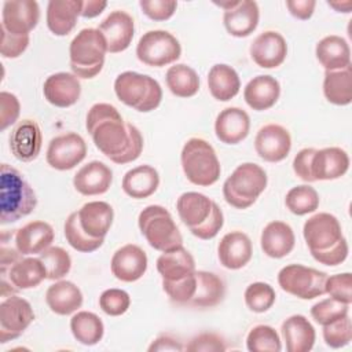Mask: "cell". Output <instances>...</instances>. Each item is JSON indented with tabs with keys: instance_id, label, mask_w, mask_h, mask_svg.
<instances>
[{
	"instance_id": "8d00e7d4",
	"label": "cell",
	"mask_w": 352,
	"mask_h": 352,
	"mask_svg": "<svg viewBox=\"0 0 352 352\" xmlns=\"http://www.w3.org/2000/svg\"><path fill=\"white\" fill-rule=\"evenodd\" d=\"M197 289L187 305L195 308H212L220 304L226 294L224 280L209 271H195Z\"/></svg>"
},
{
	"instance_id": "ffe728a7",
	"label": "cell",
	"mask_w": 352,
	"mask_h": 352,
	"mask_svg": "<svg viewBox=\"0 0 352 352\" xmlns=\"http://www.w3.org/2000/svg\"><path fill=\"white\" fill-rule=\"evenodd\" d=\"M43 144V135L38 124L34 120H21L10 135V150L11 154L22 161L30 162L40 154Z\"/></svg>"
},
{
	"instance_id": "484cf974",
	"label": "cell",
	"mask_w": 352,
	"mask_h": 352,
	"mask_svg": "<svg viewBox=\"0 0 352 352\" xmlns=\"http://www.w3.org/2000/svg\"><path fill=\"white\" fill-rule=\"evenodd\" d=\"M260 19V10L256 1L242 0L238 1L235 7L224 11L223 23L226 30L234 37H248L250 36Z\"/></svg>"
},
{
	"instance_id": "52a82bcc",
	"label": "cell",
	"mask_w": 352,
	"mask_h": 352,
	"mask_svg": "<svg viewBox=\"0 0 352 352\" xmlns=\"http://www.w3.org/2000/svg\"><path fill=\"white\" fill-rule=\"evenodd\" d=\"M268 183L265 170L254 162H243L226 179L223 197L235 209L250 208L264 192Z\"/></svg>"
},
{
	"instance_id": "74e56055",
	"label": "cell",
	"mask_w": 352,
	"mask_h": 352,
	"mask_svg": "<svg viewBox=\"0 0 352 352\" xmlns=\"http://www.w3.org/2000/svg\"><path fill=\"white\" fill-rule=\"evenodd\" d=\"M47 279V271L40 257H21L8 268V280L18 290L38 286Z\"/></svg>"
},
{
	"instance_id": "8fae6325",
	"label": "cell",
	"mask_w": 352,
	"mask_h": 352,
	"mask_svg": "<svg viewBox=\"0 0 352 352\" xmlns=\"http://www.w3.org/2000/svg\"><path fill=\"white\" fill-rule=\"evenodd\" d=\"M182 55L179 40L166 30H148L138 41V59L153 67H162L176 62Z\"/></svg>"
},
{
	"instance_id": "7402d4cb",
	"label": "cell",
	"mask_w": 352,
	"mask_h": 352,
	"mask_svg": "<svg viewBox=\"0 0 352 352\" xmlns=\"http://www.w3.org/2000/svg\"><path fill=\"white\" fill-rule=\"evenodd\" d=\"M219 261L228 270L243 268L253 256V245L248 234L242 231L227 232L217 245Z\"/></svg>"
},
{
	"instance_id": "f546056e",
	"label": "cell",
	"mask_w": 352,
	"mask_h": 352,
	"mask_svg": "<svg viewBox=\"0 0 352 352\" xmlns=\"http://www.w3.org/2000/svg\"><path fill=\"white\" fill-rule=\"evenodd\" d=\"M81 0H51L47 6V26L55 36H67L81 16Z\"/></svg>"
},
{
	"instance_id": "d6a6232c",
	"label": "cell",
	"mask_w": 352,
	"mask_h": 352,
	"mask_svg": "<svg viewBox=\"0 0 352 352\" xmlns=\"http://www.w3.org/2000/svg\"><path fill=\"white\" fill-rule=\"evenodd\" d=\"M157 271L164 282H175L197 271L195 260L184 246H179L173 250L162 252L157 258Z\"/></svg>"
},
{
	"instance_id": "2e32d148",
	"label": "cell",
	"mask_w": 352,
	"mask_h": 352,
	"mask_svg": "<svg viewBox=\"0 0 352 352\" xmlns=\"http://www.w3.org/2000/svg\"><path fill=\"white\" fill-rule=\"evenodd\" d=\"M292 148V136L289 131L279 124H267L258 129L254 138V150L257 155L267 162L283 161Z\"/></svg>"
},
{
	"instance_id": "d4e9b609",
	"label": "cell",
	"mask_w": 352,
	"mask_h": 352,
	"mask_svg": "<svg viewBox=\"0 0 352 352\" xmlns=\"http://www.w3.org/2000/svg\"><path fill=\"white\" fill-rule=\"evenodd\" d=\"M54 228L43 220H33L15 232V248L23 256L40 254L48 249L54 241Z\"/></svg>"
},
{
	"instance_id": "f5cc1de1",
	"label": "cell",
	"mask_w": 352,
	"mask_h": 352,
	"mask_svg": "<svg viewBox=\"0 0 352 352\" xmlns=\"http://www.w3.org/2000/svg\"><path fill=\"white\" fill-rule=\"evenodd\" d=\"M184 349L190 352H223L227 349V345L221 336L206 331L191 338Z\"/></svg>"
},
{
	"instance_id": "3957f363",
	"label": "cell",
	"mask_w": 352,
	"mask_h": 352,
	"mask_svg": "<svg viewBox=\"0 0 352 352\" xmlns=\"http://www.w3.org/2000/svg\"><path fill=\"white\" fill-rule=\"evenodd\" d=\"M176 209L183 224L199 239H212L223 228L224 216L220 206L205 194L183 192L176 201Z\"/></svg>"
},
{
	"instance_id": "c3c4849f",
	"label": "cell",
	"mask_w": 352,
	"mask_h": 352,
	"mask_svg": "<svg viewBox=\"0 0 352 352\" xmlns=\"http://www.w3.org/2000/svg\"><path fill=\"white\" fill-rule=\"evenodd\" d=\"M322 334L326 345L330 348H342L348 345L352 340V324H351V318L349 315L337 319L326 326H322Z\"/></svg>"
},
{
	"instance_id": "1f68e13d",
	"label": "cell",
	"mask_w": 352,
	"mask_h": 352,
	"mask_svg": "<svg viewBox=\"0 0 352 352\" xmlns=\"http://www.w3.org/2000/svg\"><path fill=\"white\" fill-rule=\"evenodd\" d=\"M45 302L54 314L66 316L81 308L82 293L73 282L59 279L47 289Z\"/></svg>"
},
{
	"instance_id": "f6af8a7d",
	"label": "cell",
	"mask_w": 352,
	"mask_h": 352,
	"mask_svg": "<svg viewBox=\"0 0 352 352\" xmlns=\"http://www.w3.org/2000/svg\"><path fill=\"white\" fill-rule=\"evenodd\" d=\"M38 257L45 267L47 279L50 280L62 279L69 274L72 268V257L60 246H50L43 253H40Z\"/></svg>"
},
{
	"instance_id": "9f6ffc18",
	"label": "cell",
	"mask_w": 352,
	"mask_h": 352,
	"mask_svg": "<svg viewBox=\"0 0 352 352\" xmlns=\"http://www.w3.org/2000/svg\"><path fill=\"white\" fill-rule=\"evenodd\" d=\"M1 30V44H0V52L3 58H8V59H14L21 56L30 41L29 36H18V34H12L10 32H7L6 29L0 28Z\"/></svg>"
},
{
	"instance_id": "b9f144b4",
	"label": "cell",
	"mask_w": 352,
	"mask_h": 352,
	"mask_svg": "<svg viewBox=\"0 0 352 352\" xmlns=\"http://www.w3.org/2000/svg\"><path fill=\"white\" fill-rule=\"evenodd\" d=\"M319 194L309 184L292 187L285 197L286 208L297 216H304L315 212L319 208Z\"/></svg>"
},
{
	"instance_id": "7a4b0ae2",
	"label": "cell",
	"mask_w": 352,
	"mask_h": 352,
	"mask_svg": "<svg viewBox=\"0 0 352 352\" xmlns=\"http://www.w3.org/2000/svg\"><path fill=\"white\" fill-rule=\"evenodd\" d=\"M302 235L311 256L323 265L334 267L348 257V243L334 214L319 212L311 216L304 223Z\"/></svg>"
},
{
	"instance_id": "9a60e30c",
	"label": "cell",
	"mask_w": 352,
	"mask_h": 352,
	"mask_svg": "<svg viewBox=\"0 0 352 352\" xmlns=\"http://www.w3.org/2000/svg\"><path fill=\"white\" fill-rule=\"evenodd\" d=\"M40 21V7L34 0H8L3 3L1 26L18 36H29Z\"/></svg>"
},
{
	"instance_id": "6f0895ef",
	"label": "cell",
	"mask_w": 352,
	"mask_h": 352,
	"mask_svg": "<svg viewBox=\"0 0 352 352\" xmlns=\"http://www.w3.org/2000/svg\"><path fill=\"white\" fill-rule=\"evenodd\" d=\"M286 7L294 18L307 21L312 16L314 10L316 7V1H314V0H287Z\"/></svg>"
},
{
	"instance_id": "836d02e7",
	"label": "cell",
	"mask_w": 352,
	"mask_h": 352,
	"mask_svg": "<svg viewBox=\"0 0 352 352\" xmlns=\"http://www.w3.org/2000/svg\"><path fill=\"white\" fill-rule=\"evenodd\" d=\"M315 55L324 70H340L351 66V48L345 38L330 34L318 41Z\"/></svg>"
},
{
	"instance_id": "e575fe53",
	"label": "cell",
	"mask_w": 352,
	"mask_h": 352,
	"mask_svg": "<svg viewBox=\"0 0 352 352\" xmlns=\"http://www.w3.org/2000/svg\"><path fill=\"white\" fill-rule=\"evenodd\" d=\"M160 186V175L151 165H139L129 169L122 177V191L135 199L153 195Z\"/></svg>"
},
{
	"instance_id": "8992f818",
	"label": "cell",
	"mask_w": 352,
	"mask_h": 352,
	"mask_svg": "<svg viewBox=\"0 0 352 352\" xmlns=\"http://www.w3.org/2000/svg\"><path fill=\"white\" fill-rule=\"evenodd\" d=\"M180 162L187 180L195 186L209 187L219 180L221 173L213 146L201 138H190L184 143Z\"/></svg>"
},
{
	"instance_id": "ab89813d",
	"label": "cell",
	"mask_w": 352,
	"mask_h": 352,
	"mask_svg": "<svg viewBox=\"0 0 352 352\" xmlns=\"http://www.w3.org/2000/svg\"><path fill=\"white\" fill-rule=\"evenodd\" d=\"M73 337L82 345H96L104 334L102 319L89 311H78L70 319Z\"/></svg>"
},
{
	"instance_id": "9c48e42d",
	"label": "cell",
	"mask_w": 352,
	"mask_h": 352,
	"mask_svg": "<svg viewBox=\"0 0 352 352\" xmlns=\"http://www.w3.org/2000/svg\"><path fill=\"white\" fill-rule=\"evenodd\" d=\"M138 226L148 245L158 252L183 246V236L172 214L161 205L146 206L138 217Z\"/></svg>"
},
{
	"instance_id": "f1b7e54d",
	"label": "cell",
	"mask_w": 352,
	"mask_h": 352,
	"mask_svg": "<svg viewBox=\"0 0 352 352\" xmlns=\"http://www.w3.org/2000/svg\"><path fill=\"white\" fill-rule=\"evenodd\" d=\"M279 95V81L268 74H260L253 77L243 89V99L246 104L256 111H264L271 109L278 102Z\"/></svg>"
},
{
	"instance_id": "30bf717a",
	"label": "cell",
	"mask_w": 352,
	"mask_h": 352,
	"mask_svg": "<svg viewBox=\"0 0 352 352\" xmlns=\"http://www.w3.org/2000/svg\"><path fill=\"white\" fill-rule=\"evenodd\" d=\"M326 279V272L302 264H289L278 272L280 289L301 300H312L324 294Z\"/></svg>"
},
{
	"instance_id": "5bb4252c",
	"label": "cell",
	"mask_w": 352,
	"mask_h": 352,
	"mask_svg": "<svg viewBox=\"0 0 352 352\" xmlns=\"http://www.w3.org/2000/svg\"><path fill=\"white\" fill-rule=\"evenodd\" d=\"M87 155V144L81 135L67 132L51 139L45 160L56 170H70L78 165Z\"/></svg>"
},
{
	"instance_id": "ee69618b",
	"label": "cell",
	"mask_w": 352,
	"mask_h": 352,
	"mask_svg": "<svg viewBox=\"0 0 352 352\" xmlns=\"http://www.w3.org/2000/svg\"><path fill=\"white\" fill-rule=\"evenodd\" d=\"M246 348L250 352H279L282 342L278 331L272 326L257 324L246 337Z\"/></svg>"
},
{
	"instance_id": "ba28073f",
	"label": "cell",
	"mask_w": 352,
	"mask_h": 352,
	"mask_svg": "<svg viewBox=\"0 0 352 352\" xmlns=\"http://www.w3.org/2000/svg\"><path fill=\"white\" fill-rule=\"evenodd\" d=\"M114 92L120 102L140 113L155 110L162 100L160 82L148 74L122 72L114 80Z\"/></svg>"
},
{
	"instance_id": "681fc988",
	"label": "cell",
	"mask_w": 352,
	"mask_h": 352,
	"mask_svg": "<svg viewBox=\"0 0 352 352\" xmlns=\"http://www.w3.org/2000/svg\"><path fill=\"white\" fill-rule=\"evenodd\" d=\"M131 305L129 294L122 289H106L99 297L100 309L109 316L124 315Z\"/></svg>"
},
{
	"instance_id": "6da1fadb",
	"label": "cell",
	"mask_w": 352,
	"mask_h": 352,
	"mask_svg": "<svg viewBox=\"0 0 352 352\" xmlns=\"http://www.w3.org/2000/svg\"><path fill=\"white\" fill-rule=\"evenodd\" d=\"M85 128L96 148L114 164L138 160L143 151V136L131 122L124 121L110 103H95L87 113Z\"/></svg>"
},
{
	"instance_id": "e0dca14e",
	"label": "cell",
	"mask_w": 352,
	"mask_h": 352,
	"mask_svg": "<svg viewBox=\"0 0 352 352\" xmlns=\"http://www.w3.org/2000/svg\"><path fill=\"white\" fill-rule=\"evenodd\" d=\"M98 29L106 40L107 52L117 54L131 45L135 34V22L128 12L116 10L100 22Z\"/></svg>"
},
{
	"instance_id": "4316f807",
	"label": "cell",
	"mask_w": 352,
	"mask_h": 352,
	"mask_svg": "<svg viewBox=\"0 0 352 352\" xmlns=\"http://www.w3.org/2000/svg\"><path fill=\"white\" fill-rule=\"evenodd\" d=\"M81 228L92 238H103L110 231L114 219V210L104 201H91L84 204L78 210Z\"/></svg>"
},
{
	"instance_id": "60d3db41",
	"label": "cell",
	"mask_w": 352,
	"mask_h": 352,
	"mask_svg": "<svg viewBox=\"0 0 352 352\" xmlns=\"http://www.w3.org/2000/svg\"><path fill=\"white\" fill-rule=\"evenodd\" d=\"M166 87L179 98H191L199 91V77L197 72L184 63H176L166 70Z\"/></svg>"
},
{
	"instance_id": "4dcf8cb0",
	"label": "cell",
	"mask_w": 352,
	"mask_h": 352,
	"mask_svg": "<svg viewBox=\"0 0 352 352\" xmlns=\"http://www.w3.org/2000/svg\"><path fill=\"white\" fill-rule=\"evenodd\" d=\"M280 333L287 352H308L316 340L315 327L304 315H292L285 319Z\"/></svg>"
},
{
	"instance_id": "11a10c76",
	"label": "cell",
	"mask_w": 352,
	"mask_h": 352,
	"mask_svg": "<svg viewBox=\"0 0 352 352\" xmlns=\"http://www.w3.org/2000/svg\"><path fill=\"white\" fill-rule=\"evenodd\" d=\"M21 113V103L18 98L7 91L0 94V131H6L8 126L18 121Z\"/></svg>"
},
{
	"instance_id": "bcb514c9",
	"label": "cell",
	"mask_w": 352,
	"mask_h": 352,
	"mask_svg": "<svg viewBox=\"0 0 352 352\" xmlns=\"http://www.w3.org/2000/svg\"><path fill=\"white\" fill-rule=\"evenodd\" d=\"M243 297L245 304L250 311L263 314L274 305L276 294L271 285L265 282H253L246 287Z\"/></svg>"
},
{
	"instance_id": "7bdbcfd3",
	"label": "cell",
	"mask_w": 352,
	"mask_h": 352,
	"mask_svg": "<svg viewBox=\"0 0 352 352\" xmlns=\"http://www.w3.org/2000/svg\"><path fill=\"white\" fill-rule=\"evenodd\" d=\"M65 236L67 243L77 252L81 253H92L95 250H98L104 239L103 238H92L89 236L80 226V220H78V214L77 212H73L67 216L66 221H65Z\"/></svg>"
},
{
	"instance_id": "db71d44e",
	"label": "cell",
	"mask_w": 352,
	"mask_h": 352,
	"mask_svg": "<svg viewBox=\"0 0 352 352\" xmlns=\"http://www.w3.org/2000/svg\"><path fill=\"white\" fill-rule=\"evenodd\" d=\"M139 6L143 14L151 21H166L169 19L176 8L177 1L173 0H140Z\"/></svg>"
},
{
	"instance_id": "4fadbf2b",
	"label": "cell",
	"mask_w": 352,
	"mask_h": 352,
	"mask_svg": "<svg viewBox=\"0 0 352 352\" xmlns=\"http://www.w3.org/2000/svg\"><path fill=\"white\" fill-rule=\"evenodd\" d=\"M349 169V155L341 147H309L308 183L318 180H336Z\"/></svg>"
},
{
	"instance_id": "5b68a950",
	"label": "cell",
	"mask_w": 352,
	"mask_h": 352,
	"mask_svg": "<svg viewBox=\"0 0 352 352\" xmlns=\"http://www.w3.org/2000/svg\"><path fill=\"white\" fill-rule=\"evenodd\" d=\"M107 45L99 29H81L69 47L70 69L78 78L96 77L104 65Z\"/></svg>"
},
{
	"instance_id": "94428289",
	"label": "cell",
	"mask_w": 352,
	"mask_h": 352,
	"mask_svg": "<svg viewBox=\"0 0 352 352\" xmlns=\"http://www.w3.org/2000/svg\"><path fill=\"white\" fill-rule=\"evenodd\" d=\"M1 274L4 275L8 268L15 263L18 261L23 254L18 250V249H12V248H6L4 245L1 246Z\"/></svg>"
},
{
	"instance_id": "f35d334b",
	"label": "cell",
	"mask_w": 352,
	"mask_h": 352,
	"mask_svg": "<svg viewBox=\"0 0 352 352\" xmlns=\"http://www.w3.org/2000/svg\"><path fill=\"white\" fill-rule=\"evenodd\" d=\"M324 98L336 106H346L352 102V69L326 70L323 78Z\"/></svg>"
},
{
	"instance_id": "277c9868",
	"label": "cell",
	"mask_w": 352,
	"mask_h": 352,
	"mask_svg": "<svg viewBox=\"0 0 352 352\" xmlns=\"http://www.w3.org/2000/svg\"><path fill=\"white\" fill-rule=\"evenodd\" d=\"M37 205L33 187L22 173L8 164L0 172V223L8 224L30 214Z\"/></svg>"
},
{
	"instance_id": "816d5d0a",
	"label": "cell",
	"mask_w": 352,
	"mask_h": 352,
	"mask_svg": "<svg viewBox=\"0 0 352 352\" xmlns=\"http://www.w3.org/2000/svg\"><path fill=\"white\" fill-rule=\"evenodd\" d=\"M324 293L331 298L351 305L352 302V275L349 272L336 274L327 276L324 283Z\"/></svg>"
},
{
	"instance_id": "91938a15",
	"label": "cell",
	"mask_w": 352,
	"mask_h": 352,
	"mask_svg": "<svg viewBox=\"0 0 352 352\" xmlns=\"http://www.w3.org/2000/svg\"><path fill=\"white\" fill-rule=\"evenodd\" d=\"M107 7V1L103 0H85L82 1L81 16L82 18H95L100 15Z\"/></svg>"
},
{
	"instance_id": "cb8c5ba5",
	"label": "cell",
	"mask_w": 352,
	"mask_h": 352,
	"mask_svg": "<svg viewBox=\"0 0 352 352\" xmlns=\"http://www.w3.org/2000/svg\"><path fill=\"white\" fill-rule=\"evenodd\" d=\"M113 183L111 169L102 161H91L82 165L73 177L74 188L85 197L102 195Z\"/></svg>"
},
{
	"instance_id": "603a6c76",
	"label": "cell",
	"mask_w": 352,
	"mask_h": 352,
	"mask_svg": "<svg viewBox=\"0 0 352 352\" xmlns=\"http://www.w3.org/2000/svg\"><path fill=\"white\" fill-rule=\"evenodd\" d=\"M250 131V117L239 107L223 109L214 121L216 138L226 144H238L246 139Z\"/></svg>"
},
{
	"instance_id": "680465c9",
	"label": "cell",
	"mask_w": 352,
	"mask_h": 352,
	"mask_svg": "<svg viewBox=\"0 0 352 352\" xmlns=\"http://www.w3.org/2000/svg\"><path fill=\"white\" fill-rule=\"evenodd\" d=\"M148 352H164V351H184V345L169 334H161L147 348Z\"/></svg>"
},
{
	"instance_id": "83f0119b",
	"label": "cell",
	"mask_w": 352,
	"mask_h": 352,
	"mask_svg": "<svg viewBox=\"0 0 352 352\" xmlns=\"http://www.w3.org/2000/svg\"><path fill=\"white\" fill-rule=\"evenodd\" d=\"M296 236L293 228L280 220L270 221L261 231L260 245L271 258H282L294 249Z\"/></svg>"
},
{
	"instance_id": "7c38bea8",
	"label": "cell",
	"mask_w": 352,
	"mask_h": 352,
	"mask_svg": "<svg viewBox=\"0 0 352 352\" xmlns=\"http://www.w3.org/2000/svg\"><path fill=\"white\" fill-rule=\"evenodd\" d=\"M34 320V311L28 300L11 294L0 302V342L16 340Z\"/></svg>"
},
{
	"instance_id": "f907efd6",
	"label": "cell",
	"mask_w": 352,
	"mask_h": 352,
	"mask_svg": "<svg viewBox=\"0 0 352 352\" xmlns=\"http://www.w3.org/2000/svg\"><path fill=\"white\" fill-rule=\"evenodd\" d=\"M162 289L168 294V297L180 305H187L188 301L192 298L195 289H197V275L195 272L175 280V282H164L162 280Z\"/></svg>"
},
{
	"instance_id": "7dc6e473",
	"label": "cell",
	"mask_w": 352,
	"mask_h": 352,
	"mask_svg": "<svg viewBox=\"0 0 352 352\" xmlns=\"http://www.w3.org/2000/svg\"><path fill=\"white\" fill-rule=\"evenodd\" d=\"M346 315H349V305L341 301H337L331 297L320 300L319 302L314 304L311 308L312 319L320 326H326Z\"/></svg>"
},
{
	"instance_id": "ac0fdd59",
	"label": "cell",
	"mask_w": 352,
	"mask_h": 352,
	"mask_svg": "<svg viewBox=\"0 0 352 352\" xmlns=\"http://www.w3.org/2000/svg\"><path fill=\"white\" fill-rule=\"evenodd\" d=\"M147 264L146 252L135 243H126L114 252L110 270L118 280L129 283L139 280L144 275Z\"/></svg>"
},
{
	"instance_id": "d590c367",
	"label": "cell",
	"mask_w": 352,
	"mask_h": 352,
	"mask_svg": "<svg viewBox=\"0 0 352 352\" xmlns=\"http://www.w3.org/2000/svg\"><path fill=\"white\" fill-rule=\"evenodd\" d=\"M208 88L216 100L228 102L238 95L241 80L232 66L216 63L208 73Z\"/></svg>"
},
{
	"instance_id": "6125c7cd",
	"label": "cell",
	"mask_w": 352,
	"mask_h": 352,
	"mask_svg": "<svg viewBox=\"0 0 352 352\" xmlns=\"http://www.w3.org/2000/svg\"><path fill=\"white\" fill-rule=\"evenodd\" d=\"M330 7H333L337 12H351V8H352V1H329L327 3Z\"/></svg>"
},
{
	"instance_id": "d6986e66",
	"label": "cell",
	"mask_w": 352,
	"mask_h": 352,
	"mask_svg": "<svg viewBox=\"0 0 352 352\" xmlns=\"http://www.w3.org/2000/svg\"><path fill=\"white\" fill-rule=\"evenodd\" d=\"M249 52L257 66L263 69H274L285 62L287 43L279 32L265 30L253 40Z\"/></svg>"
},
{
	"instance_id": "44dd1931",
	"label": "cell",
	"mask_w": 352,
	"mask_h": 352,
	"mask_svg": "<svg viewBox=\"0 0 352 352\" xmlns=\"http://www.w3.org/2000/svg\"><path fill=\"white\" fill-rule=\"evenodd\" d=\"M43 94L48 103L65 109L77 103L81 95V84L76 74L59 72L47 77L43 85Z\"/></svg>"
}]
</instances>
